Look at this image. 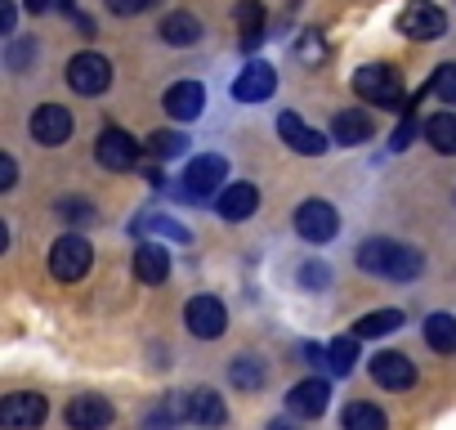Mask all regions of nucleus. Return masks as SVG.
<instances>
[{"instance_id": "obj_1", "label": "nucleus", "mask_w": 456, "mask_h": 430, "mask_svg": "<svg viewBox=\"0 0 456 430\" xmlns=\"http://www.w3.org/2000/svg\"><path fill=\"white\" fill-rule=\"evenodd\" d=\"M358 265L367 274H380V278H394V283H411L420 269H425V256L407 243H385V238H371L362 243L358 252Z\"/></svg>"}, {"instance_id": "obj_2", "label": "nucleus", "mask_w": 456, "mask_h": 430, "mask_svg": "<svg viewBox=\"0 0 456 430\" xmlns=\"http://www.w3.org/2000/svg\"><path fill=\"white\" fill-rule=\"evenodd\" d=\"M354 90H358V99H367L376 108H394L403 99V77L394 63H367L354 72Z\"/></svg>"}, {"instance_id": "obj_3", "label": "nucleus", "mask_w": 456, "mask_h": 430, "mask_svg": "<svg viewBox=\"0 0 456 430\" xmlns=\"http://www.w3.org/2000/svg\"><path fill=\"white\" fill-rule=\"evenodd\" d=\"M224 175H228V161H224V157H215V153H206V157L188 161L179 193H183L188 202H206L210 193H219V188H224Z\"/></svg>"}, {"instance_id": "obj_4", "label": "nucleus", "mask_w": 456, "mask_h": 430, "mask_svg": "<svg viewBox=\"0 0 456 430\" xmlns=\"http://www.w3.org/2000/svg\"><path fill=\"white\" fill-rule=\"evenodd\" d=\"M398 32L411 41H438L447 32V14L438 5H429V0H407L398 14Z\"/></svg>"}, {"instance_id": "obj_5", "label": "nucleus", "mask_w": 456, "mask_h": 430, "mask_svg": "<svg viewBox=\"0 0 456 430\" xmlns=\"http://www.w3.org/2000/svg\"><path fill=\"white\" fill-rule=\"evenodd\" d=\"M90 260H94V252H90V243L77 238V234H68V238H59V243L50 247V274H54L59 283H77V278H86Z\"/></svg>"}, {"instance_id": "obj_6", "label": "nucleus", "mask_w": 456, "mask_h": 430, "mask_svg": "<svg viewBox=\"0 0 456 430\" xmlns=\"http://www.w3.org/2000/svg\"><path fill=\"white\" fill-rule=\"evenodd\" d=\"M336 229H340V215H336V206H331V202L309 197V202L296 211V234H300L305 243H331V238H336Z\"/></svg>"}, {"instance_id": "obj_7", "label": "nucleus", "mask_w": 456, "mask_h": 430, "mask_svg": "<svg viewBox=\"0 0 456 430\" xmlns=\"http://www.w3.org/2000/svg\"><path fill=\"white\" fill-rule=\"evenodd\" d=\"M68 86H72L77 95H103V90L112 86V63H108L103 54L86 50V54H77V59L68 63Z\"/></svg>"}, {"instance_id": "obj_8", "label": "nucleus", "mask_w": 456, "mask_h": 430, "mask_svg": "<svg viewBox=\"0 0 456 430\" xmlns=\"http://www.w3.org/2000/svg\"><path fill=\"white\" fill-rule=\"evenodd\" d=\"M45 421V394L19 390L0 399V430H32Z\"/></svg>"}, {"instance_id": "obj_9", "label": "nucleus", "mask_w": 456, "mask_h": 430, "mask_svg": "<svg viewBox=\"0 0 456 430\" xmlns=\"http://www.w3.org/2000/svg\"><path fill=\"white\" fill-rule=\"evenodd\" d=\"M183 323H188L192 336L215 341V336H224V327H228V310H224L215 296H192L188 310H183Z\"/></svg>"}, {"instance_id": "obj_10", "label": "nucleus", "mask_w": 456, "mask_h": 430, "mask_svg": "<svg viewBox=\"0 0 456 430\" xmlns=\"http://www.w3.org/2000/svg\"><path fill=\"white\" fill-rule=\"evenodd\" d=\"M94 157H99V166H108V170H130V166L139 161V144H134L126 130L108 126V130L94 139Z\"/></svg>"}, {"instance_id": "obj_11", "label": "nucleus", "mask_w": 456, "mask_h": 430, "mask_svg": "<svg viewBox=\"0 0 456 430\" xmlns=\"http://www.w3.org/2000/svg\"><path fill=\"white\" fill-rule=\"evenodd\" d=\"M68 135H72V112H68V108L41 103V108L32 112V139H37V144L54 148V144H68Z\"/></svg>"}, {"instance_id": "obj_12", "label": "nucleus", "mask_w": 456, "mask_h": 430, "mask_svg": "<svg viewBox=\"0 0 456 430\" xmlns=\"http://www.w3.org/2000/svg\"><path fill=\"white\" fill-rule=\"evenodd\" d=\"M68 426L72 430H108L112 426V403L103 394H77L68 403Z\"/></svg>"}, {"instance_id": "obj_13", "label": "nucleus", "mask_w": 456, "mask_h": 430, "mask_svg": "<svg viewBox=\"0 0 456 430\" xmlns=\"http://www.w3.org/2000/svg\"><path fill=\"white\" fill-rule=\"evenodd\" d=\"M278 135H282V144H291L300 157L327 153V135H322V130H309L296 112H282V117H278Z\"/></svg>"}, {"instance_id": "obj_14", "label": "nucleus", "mask_w": 456, "mask_h": 430, "mask_svg": "<svg viewBox=\"0 0 456 430\" xmlns=\"http://www.w3.org/2000/svg\"><path fill=\"white\" fill-rule=\"evenodd\" d=\"M371 376H376V385H385V390H407V385L416 381V368H411L407 354L385 350V354L371 359Z\"/></svg>"}, {"instance_id": "obj_15", "label": "nucleus", "mask_w": 456, "mask_h": 430, "mask_svg": "<svg viewBox=\"0 0 456 430\" xmlns=\"http://www.w3.org/2000/svg\"><path fill=\"white\" fill-rule=\"evenodd\" d=\"M273 90H278V72L269 63H247V72L233 81V99H242V103H260Z\"/></svg>"}, {"instance_id": "obj_16", "label": "nucleus", "mask_w": 456, "mask_h": 430, "mask_svg": "<svg viewBox=\"0 0 456 430\" xmlns=\"http://www.w3.org/2000/svg\"><path fill=\"white\" fill-rule=\"evenodd\" d=\"M327 403H331V385H327V381H300V385L287 394L291 417H322Z\"/></svg>"}, {"instance_id": "obj_17", "label": "nucleus", "mask_w": 456, "mask_h": 430, "mask_svg": "<svg viewBox=\"0 0 456 430\" xmlns=\"http://www.w3.org/2000/svg\"><path fill=\"white\" fill-rule=\"evenodd\" d=\"M219 215L224 220H247V215H256V206H260V193H256V184H228V188H219Z\"/></svg>"}, {"instance_id": "obj_18", "label": "nucleus", "mask_w": 456, "mask_h": 430, "mask_svg": "<svg viewBox=\"0 0 456 430\" xmlns=\"http://www.w3.org/2000/svg\"><path fill=\"white\" fill-rule=\"evenodd\" d=\"M201 108H206V90H201L197 81H179V86L166 90V112H170L175 121H192Z\"/></svg>"}, {"instance_id": "obj_19", "label": "nucleus", "mask_w": 456, "mask_h": 430, "mask_svg": "<svg viewBox=\"0 0 456 430\" xmlns=\"http://www.w3.org/2000/svg\"><path fill=\"white\" fill-rule=\"evenodd\" d=\"M166 274H170V252L157 247V243H139V252H134V278L148 283V287H157V283H166Z\"/></svg>"}, {"instance_id": "obj_20", "label": "nucleus", "mask_w": 456, "mask_h": 430, "mask_svg": "<svg viewBox=\"0 0 456 430\" xmlns=\"http://www.w3.org/2000/svg\"><path fill=\"white\" fill-rule=\"evenodd\" d=\"M224 417H228V408H224V399L215 390H188V421H197V426H224Z\"/></svg>"}, {"instance_id": "obj_21", "label": "nucleus", "mask_w": 456, "mask_h": 430, "mask_svg": "<svg viewBox=\"0 0 456 430\" xmlns=\"http://www.w3.org/2000/svg\"><path fill=\"white\" fill-rule=\"evenodd\" d=\"M331 135H336V144H367L371 139V117L367 112H340L336 121H331Z\"/></svg>"}, {"instance_id": "obj_22", "label": "nucleus", "mask_w": 456, "mask_h": 430, "mask_svg": "<svg viewBox=\"0 0 456 430\" xmlns=\"http://www.w3.org/2000/svg\"><path fill=\"white\" fill-rule=\"evenodd\" d=\"M197 37H201V23H197L192 14L179 10V14H166V19H161V41H166V45H192Z\"/></svg>"}, {"instance_id": "obj_23", "label": "nucleus", "mask_w": 456, "mask_h": 430, "mask_svg": "<svg viewBox=\"0 0 456 430\" xmlns=\"http://www.w3.org/2000/svg\"><path fill=\"white\" fill-rule=\"evenodd\" d=\"M238 28H242V50H256L265 41V10H260V0H242V5H238Z\"/></svg>"}, {"instance_id": "obj_24", "label": "nucleus", "mask_w": 456, "mask_h": 430, "mask_svg": "<svg viewBox=\"0 0 456 430\" xmlns=\"http://www.w3.org/2000/svg\"><path fill=\"white\" fill-rule=\"evenodd\" d=\"M425 341H429V350L452 354L456 350V318L452 314H429L425 318Z\"/></svg>"}, {"instance_id": "obj_25", "label": "nucleus", "mask_w": 456, "mask_h": 430, "mask_svg": "<svg viewBox=\"0 0 456 430\" xmlns=\"http://www.w3.org/2000/svg\"><path fill=\"white\" fill-rule=\"evenodd\" d=\"M425 139H429L443 157H452V153H456V112L429 117V121H425Z\"/></svg>"}, {"instance_id": "obj_26", "label": "nucleus", "mask_w": 456, "mask_h": 430, "mask_svg": "<svg viewBox=\"0 0 456 430\" xmlns=\"http://www.w3.org/2000/svg\"><path fill=\"white\" fill-rule=\"evenodd\" d=\"M403 327V310H371L354 323V336H385V332H398Z\"/></svg>"}, {"instance_id": "obj_27", "label": "nucleus", "mask_w": 456, "mask_h": 430, "mask_svg": "<svg viewBox=\"0 0 456 430\" xmlns=\"http://www.w3.org/2000/svg\"><path fill=\"white\" fill-rule=\"evenodd\" d=\"M354 359H358V336H336V341L327 345V368H331L336 376L354 372Z\"/></svg>"}, {"instance_id": "obj_28", "label": "nucleus", "mask_w": 456, "mask_h": 430, "mask_svg": "<svg viewBox=\"0 0 456 430\" xmlns=\"http://www.w3.org/2000/svg\"><path fill=\"white\" fill-rule=\"evenodd\" d=\"M345 430H385V412L376 403H349L345 408Z\"/></svg>"}, {"instance_id": "obj_29", "label": "nucleus", "mask_w": 456, "mask_h": 430, "mask_svg": "<svg viewBox=\"0 0 456 430\" xmlns=\"http://www.w3.org/2000/svg\"><path fill=\"white\" fill-rule=\"evenodd\" d=\"M228 376H233V385H238V390H260V385H265V368H260V359H251V354L233 359Z\"/></svg>"}, {"instance_id": "obj_30", "label": "nucleus", "mask_w": 456, "mask_h": 430, "mask_svg": "<svg viewBox=\"0 0 456 430\" xmlns=\"http://www.w3.org/2000/svg\"><path fill=\"white\" fill-rule=\"evenodd\" d=\"M148 148H152V157H161V161H170V157H179V153L188 148V139H183L179 130H157V135L148 139Z\"/></svg>"}, {"instance_id": "obj_31", "label": "nucleus", "mask_w": 456, "mask_h": 430, "mask_svg": "<svg viewBox=\"0 0 456 430\" xmlns=\"http://www.w3.org/2000/svg\"><path fill=\"white\" fill-rule=\"evenodd\" d=\"M429 95H438L443 103H456V63H443L429 81Z\"/></svg>"}, {"instance_id": "obj_32", "label": "nucleus", "mask_w": 456, "mask_h": 430, "mask_svg": "<svg viewBox=\"0 0 456 430\" xmlns=\"http://www.w3.org/2000/svg\"><path fill=\"white\" fill-rule=\"evenodd\" d=\"M139 229H152V234H166V238H175V243H188V229H183V225L157 220V215H143V220H134V234H139Z\"/></svg>"}, {"instance_id": "obj_33", "label": "nucleus", "mask_w": 456, "mask_h": 430, "mask_svg": "<svg viewBox=\"0 0 456 430\" xmlns=\"http://www.w3.org/2000/svg\"><path fill=\"white\" fill-rule=\"evenodd\" d=\"M300 59H305V63H322V59H327V41H322L318 32H305V37H300Z\"/></svg>"}, {"instance_id": "obj_34", "label": "nucleus", "mask_w": 456, "mask_h": 430, "mask_svg": "<svg viewBox=\"0 0 456 430\" xmlns=\"http://www.w3.org/2000/svg\"><path fill=\"white\" fill-rule=\"evenodd\" d=\"M59 211H63V220H90V215H94L90 202H77V197H63Z\"/></svg>"}, {"instance_id": "obj_35", "label": "nucleus", "mask_w": 456, "mask_h": 430, "mask_svg": "<svg viewBox=\"0 0 456 430\" xmlns=\"http://www.w3.org/2000/svg\"><path fill=\"white\" fill-rule=\"evenodd\" d=\"M103 5L112 10V14H121V19H130V14H143L152 0H103Z\"/></svg>"}, {"instance_id": "obj_36", "label": "nucleus", "mask_w": 456, "mask_h": 430, "mask_svg": "<svg viewBox=\"0 0 456 430\" xmlns=\"http://www.w3.org/2000/svg\"><path fill=\"white\" fill-rule=\"evenodd\" d=\"M14 179H19V161H14L10 153H0V193L14 188Z\"/></svg>"}, {"instance_id": "obj_37", "label": "nucleus", "mask_w": 456, "mask_h": 430, "mask_svg": "<svg viewBox=\"0 0 456 430\" xmlns=\"http://www.w3.org/2000/svg\"><path fill=\"white\" fill-rule=\"evenodd\" d=\"M327 278H331V274H327L322 265H305V269H300V283H305V287H314V292H318V287H327Z\"/></svg>"}, {"instance_id": "obj_38", "label": "nucleus", "mask_w": 456, "mask_h": 430, "mask_svg": "<svg viewBox=\"0 0 456 430\" xmlns=\"http://www.w3.org/2000/svg\"><path fill=\"white\" fill-rule=\"evenodd\" d=\"M19 23V10H14V0H0V37H10Z\"/></svg>"}, {"instance_id": "obj_39", "label": "nucleus", "mask_w": 456, "mask_h": 430, "mask_svg": "<svg viewBox=\"0 0 456 430\" xmlns=\"http://www.w3.org/2000/svg\"><path fill=\"white\" fill-rule=\"evenodd\" d=\"M32 59V41H19V50H10V68H23Z\"/></svg>"}, {"instance_id": "obj_40", "label": "nucleus", "mask_w": 456, "mask_h": 430, "mask_svg": "<svg viewBox=\"0 0 456 430\" xmlns=\"http://www.w3.org/2000/svg\"><path fill=\"white\" fill-rule=\"evenodd\" d=\"M50 5H59V0H28V10H32V14H45Z\"/></svg>"}, {"instance_id": "obj_41", "label": "nucleus", "mask_w": 456, "mask_h": 430, "mask_svg": "<svg viewBox=\"0 0 456 430\" xmlns=\"http://www.w3.org/2000/svg\"><path fill=\"white\" fill-rule=\"evenodd\" d=\"M269 430H296V421H282L278 417V421H269Z\"/></svg>"}, {"instance_id": "obj_42", "label": "nucleus", "mask_w": 456, "mask_h": 430, "mask_svg": "<svg viewBox=\"0 0 456 430\" xmlns=\"http://www.w3.org/2000/svg\"><path fill=\"white\" fill-rule=\"evenodd\" d=\"M10 247V229H5V220H0V252Z\"/></svg>"}, {"instance_id": "obj_43", "label": "nucleus", "mask_w": 456, "mask_h": 430, "mask_svg": "<svg viewBox=\"0 0 456 430\" xmlns=\"http://www.w3.org/2000/svg\"><path fill=\"white\" fill-rule=\"evenodd\" d=\"M59 10H72V0H59Z\"/></svg>"}]
</instances>
